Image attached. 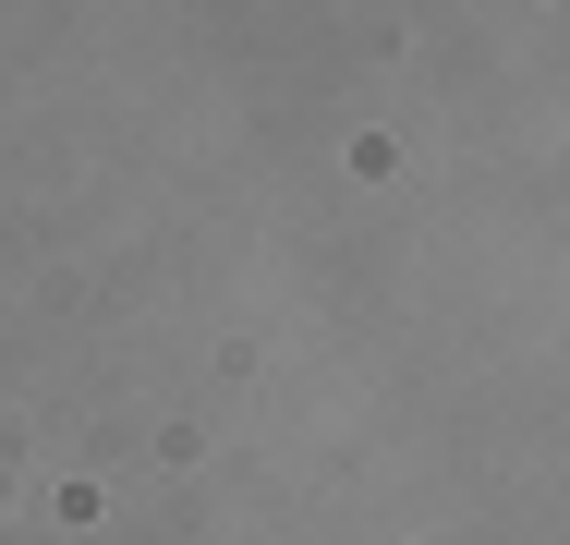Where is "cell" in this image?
I'll return each mask as SVG.
<instances>
[]
</instances>
